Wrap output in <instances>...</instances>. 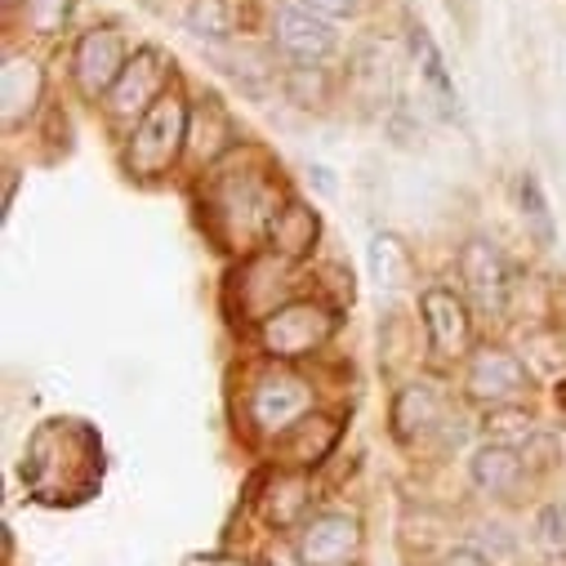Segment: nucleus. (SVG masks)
<instances>
[{
    "mask_svg": "<svg viewBox=\"0 0 566 566\" xmlns=\"http://www.w3.org/2000/svg\"><path fill=\"white\" fill-rule=\"evenodd\" d=\"M455 423H460L455 406L429 379L406 384L392 401V433L401 447H433V438H442V447H451V442H460Z\"/></svg>",
    "mask_w": 566,
    "mask_h": 566,
    "instance_id": "nucleus-3",
    "label": "nucleus"
},
{
    "mask_svg": "<svg viewBox=\"0 0 566 566\" xmlns=\"http://www.w3.org/2000/svg\"><path fill=\"white\" fill-rule=\"evenodd\" d=\"M308 10H317V14H326V19H344V14H353L361 0H304Z\"/></svg>",
    "mask_w": 566,
    "mask_h": 566,
    "instance_id": "nucleus-25",
    "label": "nucleus"
},
{
    "mask_svg": "<svg viewBox=\"0 0 566 566\" xmlns=\"http://www.w3.org/2000/svg\"><path fill=\"white\" fill-rule=\"evenodd\" d=\"M184 28L197 41H228L237 32V6L232 0H188L184 6Z\"/></svg>",
    "mask_w": 566,
    "mask_h": 566,
    "instance_id": "nucleus-20",
    "label": "nucleus"
},
{
    "mask_svg": "<svg viewBox=\"0 0 566 566\" xmlns=\"http://www.w3.org/2000/svg\"><path fill=\"white\" fill-rule=\"evenodd\" d=\"M308 500H313V482L308 473L300 469H281L263 482V495H259V517L276 531H286V526H300L304 513H308Z\"/></svg>",
    "mask_w": 566,
    "mask_h": 566,
    "instance_id": "nucleus-15",
    "label": "nucleus"
},
{
    "mask_svg": "<svg viewBox=\"0 0 566 566\" xmlns=\"http://www.w3.org/2000/svg\"><path fill=\"white\" fill-rule=\"evenodd\" d=\"M460 276H464L469 300H473L486 317H504V313H509L513 276H509V259L500 254L495 241H486V237L464 241V250H460Z\"/></svg>",
    "mask_w": 566,
    "mask_h": 566,
    "instance_id": "nucleus-10",
    "label": "nucleus"
},
{
    "mask_svg": "<svg viewBox=\"0 0 566 566\" xmlns=\"http://www.w3.org/2000/svg\"><path fill=\"white\" fill-rule=\"evenodd\" d=\"M410 59H415V67H419L423 85L433 90V98L451 112V107H455V85H451V72H447V59H442L438 41H433L429 32H423V28H410Z\"/></svg>",
    "mask_w": 566,
    "mask_h": 566,
    "instance_id": "nucleus-19",
    "label": "nucleus"
},
{
    "mask_svg": "<svg viewBox=\"0 0 566 566\" xmlns=\"http://www.w3.org/2000/svg\"><path fill=\"white\" fill-rule=\"evenodd\" d=\"M0 6H6V10H19V6H23V0H0Z\"/></svg>",
    "mask_w": 566,
    "mask_h": 566,
    "instance_id": "nucleus-28",
    "label": "nucleus"
},
{
    "mask_svg": "<svg viewBox=\"0 0 566 566\" xmlns=\"http://www.w3.org/2000/svg\"><path fill=\"white\" fill-rule=\"evenodd\" d=\"M335 442H339V419L313 410V415H304L295 423L286 438H276V451H281V464H286V469L308 473V469H317L335 451Z\"/></svg>",
    "mask_w": 566,
    "mask_h": 566,
    "instance_id": "nucleus-14",
    "label": "nucleus"
},
{
    "mask_svg": "<svg viewBox=\"0 0 566 566\" xmlns=\"http://www.w3.org/2000/svg\"><path fill=\"white\" fill-rule=\"evenodd\" d=\"M535 544L553 557H566V500H548L535 513Z\"/></svg>",
    "mask_w": 566,
    "mask_h": 566,
    "instance_id": "nucleus-24",
    "label": "nucleus"
},
{
    "mask_svg": "<svg viewBox=\"0 0 566 566\" xmlns=\"http://www.w3.org/2000/svg\"><path fill=\"white\" fill-rule=\"evenodd\" d=\"M125 63H129L125 36H120L112 23H98V28H90V32L76 41V50H72V81H76V90H81L85 98H107L112 85H116L120 72H125Z\"/></svg>",
    "mask_w": 566,
    "mask_h": 566,
    "instance_id": "nucleus-7",
    "label": "nucleus"
},
{
    "mask_svg": "<svg viewBox=\"0 0 566 566\" xmlns=\"http://www.w3.org/2000/svg\"><path fill=\"white\" fill-rule=\"evenodd\" d=\"M438 566H491V557H486V553H478V548H451Z\"/></svg>",
    "mask_w": 566,
    "mask_h": 566,
    "instance_id": "nucleus-26",
    "label": "nucleus"
},
{
    "mask_svg": "<svg viewBox=\"0 0 566 566\" xmlns=\"http://www.w3.org/2000/svg\"><path fill=\"white\" fill-rule=\"evenodd\" d=\"M272 45L286 54L291 63L313 67V63H322V59L335 54L339 32H335V23L326 14H317V10L304 6V0H295V6H281L276 10V19H272Z\"/></svg>",
    "mask_w": 566,
    "mask_h": 566,
    "instance_id": "nucleus-8",
    "label": "nucleus"
},
{
    "mask_svg": "<svg viewBox=\"0 0 566 566\" xmlns=\"http://www.w3.org/2000/svg\"><path fill=\"white\" fill-rule=\"evenodd\" d=\"M188 129H192V107L179 90H166L144 116L134 120L129 144H125V170L138 179H161L166 170L179 166L188 148Z\"/></svg>",
    "mask_w": 566,
    "mask_h": 566,
    "instance_id": "nucleus-1",
    "label": "nucleus"
},
{
    "mask_svg": "<svg viewBox=\"0 0 566 566\" xmlns=\"http://www.w3.org/2000/svg\"><path fill=\"white\" fill-rule=\"evenodd\" d=\"M166 76H170V63H166L161 50H153V45L134 50L129 63H125V72H120V81H116L112 94L103 98L107 112H112L116 120H138V116H144V112L166 94Z\"/></svg>",
    "mask_w": 566,
    "mask_h": 566,
    "instance_id": "nucleus-12",
    "label": "nucleus"
},
{
    "mask_svg": "<svg viewBox=\"0 0 566 566\" xmlns=\"http://www.w3.org/2000/svg\"><path fill=\"white\" fill-rule=\"evenodd\" d=\"M45 94V72L32 54H6V67H0V116H6V129H19L36 103Z\"/></svg>",
    "mask_w": 566,
    "mask_h": 566,
    "instance_id": "nucleus-13",
    "label": "nucleus"
},
{
    "mask_svg": "<svg viewBox=\"0 0 566 566\" xmlns=\"http://www.w3.org/2000/svg\"><path fill=\"white\" fill-rule=\"evenodd\" d=\"M517 210H522L526 232L548 250V245L557 241V223H553L548 197H544V188H539V179H535V175H522V179H517Z\"/></svg>",
    "mask_w": 566,
    "mask_h": 566,
    "instance_id": "nucleus-21",
    "label": "nucleus"
},
{
    "mask_svg": "<svg viewBox=\"0 0 566 566\" xmlns=\"http://www.w3.org/2000/svg\"><path fill=\"white\" fill-rule=\"evenodd\" d=\"M366 263H370V276L379 281V291H406L415 281V254L392 232H375V241L366 250Z\"/></svg>",
    "mask_w": 566,
    "mask_h": 566,
    "instance_id": "nucleus-18",
    "label": "nucleus"
},
{
    "mask_svg": "<svg viewBox=\"0 0 566 566\" xmlns=\"http://www.w3.org/2000/svg\"><path fill=\"white\" fill-rule=\"evenodd\" d=\"M188 566H250V562H241V557H223V553H210V557H192Z\"/></svg>",
    "mask_w": 566,
    "mask_h": 566,
    "instance_id": "nucleus-27",
    "label": "nucleus"
},
{
    "mask_svg": "<svg viewBox=\"0 0 566 566\" xmlns=\"http://www.w3.org/2000/svg\"><path fill=\"white\" fill-rule=\"evenodd\" d=\"M214 188H219V197H214V214L219 219H228V232H232V241H241V245H250L254 237H268V223H272V214H276V197H272V188H268V179L263 175H223V170H214Z\"/></svg>",
    "mask_w": 566,
    "mask_h": 566,
    "instance_id": "nucleus-4",
    "label": "nucleus"
},
{
    "mask_svg": "<svg viewBox=\"0 0 566 566\" xmlns=\"http://www.w3.org/2000/svg\"><path fill=\"white\" fill-rule=\"evenodd\" d=\"M304 415H313V388H308V379H300L291 370H268V375L254 379L250 419H254L259 433L286 438Z\"/></svg>",
    "mask_w": 566,
    "mask_h": 566,
    "instance_id": "nucleus-5",
    "label": "nucleus"
},
{
    "mask_svg": "<svg viewBox=\"0 0 566 566\" xmlns=\"http://www.w3.org/2000/svg\"><path fill=\"white\" fill-rule=\"evenodd\" d=\"M531 433H535L531 429V415L517 410V406H500V410L486 415V442H500V447L522 451L531 442Z\"/></svg>",
    "mask_w": 566,
    "mask_h": 566,
    "instance_id": "nucleus-22",
    "label": "nucleus"
},
{
    "mask_svg": "<svg viewBox=\"0 0 566 566\" xmlns=\"http://www.w3.org/2000/svg\"><path fill=\"white\" fill-rule=\"evenodd\" d=\"M357 548H361V522H357V513H344V509L308 517L295 539L300 566H348L357 557Z\"/></svg>",
    "mask_w": 566,
    "mask_h": 566,
    "instance_id": "nucleus-11",
    "label": "nucleus"
},
{
    "mask_svg": "<svg viewBox=\"0 0 566 566\" xmlns=\"http://www.w3.org/2000/svg\"><path fill=\"white\" fill-rule=\"evenodd\" d=\"M339 317L322 300H291L259 322V344L272 361H300L331 344Z\"/></svg>",
    "mask_w": 566,
    "mask_h": 566,
    "instance_id": "nucleus-2",
    "label": "nucleus"
},
{
    "mask_svg": "<svg viewBox=\"0 0 566 566\" xmlns=\"http://www.w3.org/2000/svg\"><path fill=\"white\" fill-rule=\"evenodd\" d=\"M531 388V370L517 353L509 348H478L469 357V370H464V392L486 406V410H500V406H517Z\"/></svg>",
    "mask_w": 566,
    "mask_h": 566,
    "instance_id": "nucleus-6",
    "label": "nucleus"
},
{
    "mask_svg": "<svg viewBox=\"0 0 566 566\" xmlns=\"http://www.w3.org/2000/svg\"><path fill=\"white\" fill-rule=\"evenodd\" d=\"M419 317H423V335H429V348L447 361L473 357V313L469 304L447 291V286H429L419 295Z\"/></svg>",
    "mask_w": 566,
    "mask_h": 566,
    "instance_id": "nucleus-9",
    "label": "nucleus"
},
{
    "mask_svg": "<svg viewBox=\"0 0 566 566\" xmlns=\"http://www.w3.org/2000/svg\"><path fill=\"white\" fill-rule=\"evenodd\" d=\"M469 478L482 495H495V500H509L517 495V486L526 482V460L522 451L513 447H500V442H482L469 460Z\"/></svg>",
    "mask_w": 566,
    "mask_h": 566,
    "instance_id": "nucleus-17",
    "label": "nucleus"
},
{
    "mask_svg": "<svg viewBox=\"0 0 566 566\" xmlns=\"http://www.w3.org/2000/svg\"><path fill=\"white\" fill-rule=\"evenodd\" d=\"M76 10V0H23V23L36 36H59Z\"/></svg>",
    "mask_w": 566,
    "mask_h": 566,
    "instance_id": "nucleus-23",
    "label": "nucleus"
},
{
    "mask_svg": "<svg viewBox=\"0 0 566 566\" xmlns=\"http://www.w3.org/2000/svg\"><path fill=\"white\" fill-rule=\"evenodd\" d=\"M317 232H322V219L313 206H304L300 197H286L276 206L272 223H268V245L276 259H304L313 245H317Z\"/></svg>",
    "mask_w": 566,
    "mask_h": 566,
    "instance_id": "nucleus-16",
    "label": "nucleus"
}]
</instances>
